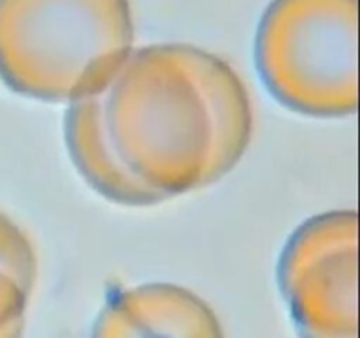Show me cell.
<instances>
[{
  "label": "cell",
  "mask_w": 360,
  "mask_h": 338,
  "mask_svg": "<svg viewBox=\"0 0 360 338\" xmlns=\"http://www.w3.org/2000/svg\"><path fill=\"white\" fill-rule=\"evenodd\" d=\"M257 67L288 109L354 115L359 102L357 0H273L260 20Z\"/></svg>",
  "instance_id": "obj_3"
},
{
  "label": "cell",
  "mask_w": 360,
  "mask_h": 338,
  "mask_svg": "<svg viewBox=\"0 0 360 338\" xmlns=\"http://www.w3.org/2000/svg\"><path fill=\"white\" fill-rule=\"evenodd\" d=\"M357 242L354 210L316 215L288 238L278 280L301 338H357Z\"/></svg>",
  "instance_id": "obj_4"
},
{
  "label": "cell",
  "mask_w": 360,
  "mask_h": 338,
  "mask_svg": "<svg viewBox=\"0 0 360 338\" xmlns=\"http://www.w3.org/2000/svg\"><path fill=\"white\" fill-rule=\"evenodd\" d=\"M129 0H0V80L25 97L76 101L129 58Z\"/></svg>",
  "instance_id": "obj_2"
},
{
  "label": "cell",
  "mask_w": 360,
  "mask_h": 338,
  "mask_svg": "<svg viewBox=\"0 0 360 338\" xmlns=\"http://www.w3.org/2000/svg\"><path fill=\"white\" fill-rule=\"evenodd\" d=\"M91 338H224L204 299L172 284L129 289L102 310Z\"/></svg>",
  "instance_id": "obj_5"
},
{
  "label": "cell",
  "mask_w": 360,
  "mask_h": 338,
  "mask_svg": "<svg viewBox=\"0 0 360 338\" xmlns=\"http://www.w3.org/2000/svg\"><path fill=\"white\" fill-rule=\"evenodd\" d=\"M37 278V257L23 229L0 211V338H21Z\"/></svg>",
  "instance_id": "obj_6"
},
{
  "label": "cell",
  "mask_w": 360,
  "mask_h": 338,
  "mask_svg": "<svg viewBox=\"0 0 360 338\" xmlns=\"http://www.w3.org/2000/svg\"><path fill=\"white\" fill-rule=\"evenodd\" d=\"M252 134V99L239 74L190 44L130 53L65 116L79 175L123 206H153L213 185L238 165Z\"/></svg>",
  "instance_id": "obj_1"
}]
</instances>
